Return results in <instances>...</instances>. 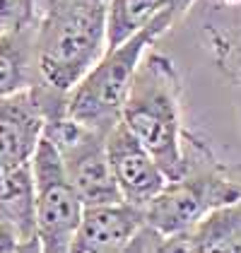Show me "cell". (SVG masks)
I'll use <instances>...</instances> for the list:
<instances>
[{
	"mask_svg": "<svg viewBox=\"0 0 241 253\" xmlns=\"http://www.w3.org/2000/svg\"><path fill=\"white\" fill-rule=\"evenodd\" d=\"M164 251L186 253H241V200L217 208L183 234L166 239Z\"/></svg>",
	"mask_w": 241,
	"mask_h": 253,
	"instance_id": "10",
	"label": "cell"
},
{
	"mask_svg": "<svg viewBox=\"0 0 241 253\" xmlns=\"http://www.w3.org/2000/svg\"><path fill=\"white\" fill-rule=\"evenodd\" d=\"M186 171L169 178L145 205V222L166 239L196 227L217 208L241 200V178L232 176L210 155L207 145L186 135ZM164 251V249H161Z\"/></svg>",
	"mask_w": 241,
	"mask_h": 253,
	"instance_id": "4",
	"label": "cell"
},
{
	"mask_svg": "<svg viewBox=\"0 0 241 253\" xmlns=\"http://www.w3.org/2000/svg\"><path fill=\"white\" fill-rule=\"evenodd\" d=\"M34 15V0H0V34Z\"/></svg>",
	"mask_w": 241,
	"mask_h": 253,
	"instance_id": "14",
	"label": "cell"
},
{
	"mask_svg": "<svg viewBox=\"0 0 241 253\" xmlns=\"http://www.w3.org/2000/svg\"><path fill=\"white\" fill-rule=\"evenodd\" d=\"M166 7L171 0H106V48L140 32Z\"/></svg>",
	"mask_w": 241,
	"mask_h": 253,
	"instance_id": "13",
	"label": "cell"
},
{
	"mask_svg": "<svg viewBox=\"0 0 241 253\" xmlns=\"http://www.w3.org/2000/svg\"><path fill=\"white\" fill-rule=\"evenodd\" d=\"M32 176L39 249L43 253H70L84 205L68 181L60 155L43 135L32 157Z\"/></svg>",
	"mask_w": 241,
	"mask_h": 253,
	"instance_id": "6",
	"label": "cell"
},
{
	"mask_svg": "<svg viewBox=\"0 0 241 253\" xmlns=\"http://www.w3.org/2000/svg\"><path fill=\"white\" fill-rule=\"evenodd\" d=\"M46 126V111L32 87L0 99V174L29 167Z\"/></svg>",
	"mask_w": 241,
	"mask_h": 253,
	"instance_id": "9",
	"label": "cell"
},
{
	"mask_svg": "<svg viewBox=\"0 0 241 253\" xmlns=\"http://www.w3.org/2000/svg\"><path fill=\"white\" fill-rule=\"evenodd\" d=\"M34 27L37 15L0 34V99L34 84Z\"/></svg>",
	"mask_w": 241,
	"mask_h": 253,
	"instance_id": "11",
	"label": "cell"
},
{
	"mask_svg": "<svg viewBox=\"0 0 241 253\" xmlns=\"http://www.w3.org/2000/svg\"><path fill=\"white\" fill-rule=\"evenodd\" d=\"M176 20V12L166 7L152 22H147L140 32L116 46H109L101 53V58L84 73V78L68 92L65 114L82 126L106 135L120 121L123 104L142 56L150 46L157 43L161 34L171 29Z\"/></svg>",
	"mask_w": 241,
	"mask_h": 253,
	"instance_id": "3",
	"label": "cell"
},
{
	"mask_svg": "<svg viewBox=\"0 0 241 253\" xmlns=\"http://www.w3.org/2000/svg\"><path fill=\"white\" fill-rule=\"evenodd\" d=\"M104 2H106V0H104Z\"/></svg>",
	"mask_w": 241,
	"mask_h": 253,
	"instance_id": "16",
	"label": "cell"
},
{
	"mask_svg": "<svg viewBox=\"0 0 241 253\" xmlns=\"http://www.w3.org/2000/svg\"><path fill=\"white\" fill-rule=\"evenodd\" d=\"M43 137L60 155L68 181L73 183L82 205L120 200L106 157V135L78 123L68 114H60L46 121Z\"/></svg>",
	"mask_w": 241,
	"mask_h": 253,
	"instance_id": "5",
	"label": "cell"
},
{
	"mask_svg": "<svg viewBox=\"0 0 241 253\" xmlns=\"http://www.w3.org/2000/svg\"><path fill=\"white\" fill-rule=\"evenodd\" d=\"M205 37L215 63L227 78L241 82V0L220 2L205 22Z\"/></svg>",
	"mask_w": 241,
	"mask_h": 253,
	"instance_id": "12",
	"label": "cell"
},
{
	"mask_svg": "<svg viewBox=\"0 0 241 253\" xmlns=\"http://www.w3.org/2000/svg\"><path fill=\"white\" fill-rule=\"evenodd\" d=\"M120 121L150 150L166 178H179L186 171L188 133L181 118V78L176 63L155 46L138 65Z\"/></svg>",
	"mask_w": 241,
	"mask_h": 253,
	"instance_id": "2",
	"label": "cell"
},
{
	"mask_svg": "<svg viewBox=\"0 0 241 253\" xmlns=\"http://www.w3.org/2000/svg\"><path fill=\"white\" fill-rule=\"evenodd\" d=\"M22 251L20 234L15 232V227L0 214V253H15Z\"/></svg>",
	"mask_w": 241,
	"mask_h": 253,
	"instance_id": "15",
	"label": "cell"
},
{
	"mask_svg": "<svg viewBox=\"0 0 241 253\" xmlns=\"http://www.w3.org/2000/svg\"><path fill=\"white\" fill-rule=\"evenodd\" d=\"M145 227V210L125 200L82 208L70 253H120Z\"/></svg>",
	"mask_w": 241,
	"mask_h": 253,
	"instance_id": "8",
	"label": "cell"
},
{
	"mask_svg": "<svg viewBox=\"0 0 241 253\" xmlns=\"http://www.w3.org/2000/svg\"><path fill=\"white\" fill-rule=\"evenodd\" d=\"M106 157L114 181L119 186L120 200L138 205L142 210L169 181L157 159L123 126V121H119L106 133Z\"/></svg>",
	"mask_w": 241,
	"mask_h": 253,
	"instance_id": "7",
	"label": "cell"
},
{
	"mask_svg": "<svg viewBox=\"0 0 241 253\" xmlns=\"http://www.w3.org/2000/svg\"><path fill=\"white\" fill-rule=\"evenodd\" d=\"M106 51L104 0H46L34 27L37 92L46 121L65 114L68 92Z\"/></svg>",
	"mask_w": 241,
	"mask_h": 253,
	"instance_id": "1",
	"label": "cell"
}]
</instances>
